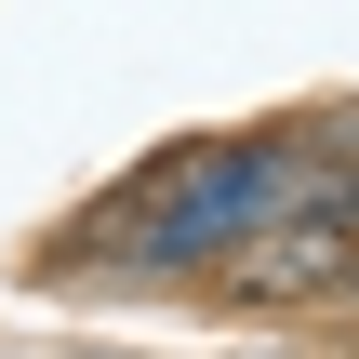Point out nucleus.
Segmentation results:
<instances>
[{"label": "nucleus", "instance_id": "nucleus-3", "mask_svg": "<svg viewBox=\"0 0 359 359\" xmlns=\"http://www.w3.org/2000/svg\"><path fill=\"white\" fill-rule=\"evenodd\" d=\"M346 320H359V280H346Z\"/></svg>", "mask_w": 359, "mask_h": 359}, {"label": "nucleus", "instance_id": "nucleus-2", "mask_svg": "<svg viewBox=\"0 0 359 359\" xmlns=\"http://www.w3.org/2000/svg\"><path fill=\"white\" fill-rule=\"evenodd\" d=\"M346 280H359V226L346 213H266L226 266H213V293L226 306H253V320H293V306H346Z\"/></svg>", "mask_w": 359, "mask_h": 359}, {"label": "nucleus", "instance_id": "nucleus-1", "mask_svg": "<svg viewBox=\"0 0 359 359\" xmlns=\"http://www.w3.org/2000/svg\"><path fill=\"white\" fill-rule=\"evenodd\" d=\"M266 213H306V147L293 133H200L173 160H147L133 187H107V213H80L53 240V266H133V280H213Z\"/></svg>", "mask_w": 359, "mask_h": 359}]
</instances>
